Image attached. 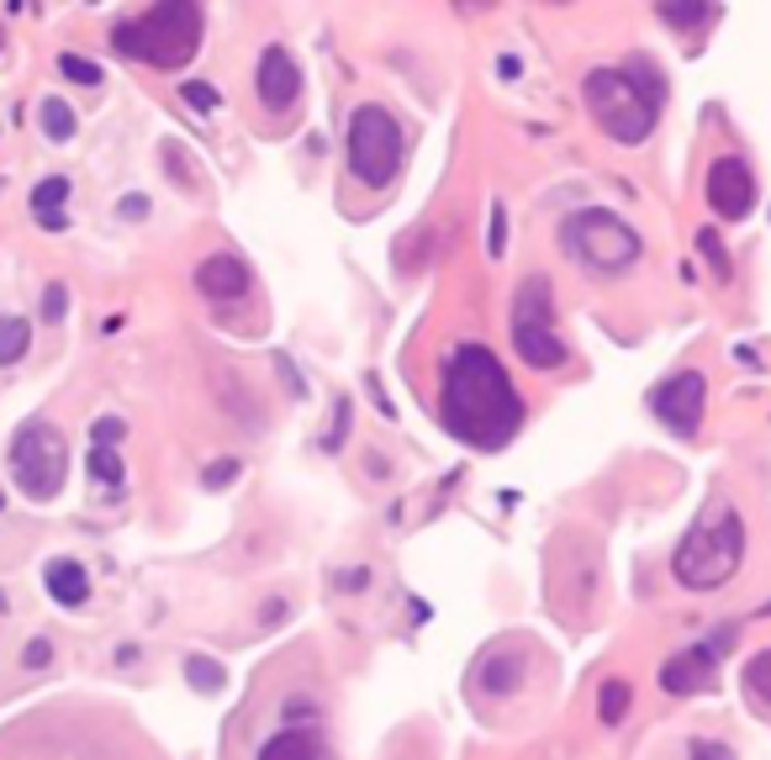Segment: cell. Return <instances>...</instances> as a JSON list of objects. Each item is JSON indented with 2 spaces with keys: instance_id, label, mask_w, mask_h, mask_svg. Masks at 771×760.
<instances>
[{
  "instance_id": "obj_9",
  "label": "cell",
  "mask_w": 771,
  "mask_h": 760,
  "mask_svg": "<svg viewBox=\"0 0 771 760\" xmlns=\"http://www.w3.org/2000/svg\"><path fill=\"white\" fill-rule=\"evenodd\" d=\"M703 401H708V381H703V370H682V375H671V381H660L655 386V417L671 428V434H697V423H703Z\"/></svg>"
},
{
  "instance_id": "obj_1",
  "label": "cell",
  "mask_w": 771,
  "mask_h": 760,
  "mask_svg": "<svg viewBox=\"0 0 771 760\" xmlns=\"http://www.w3.org/2000/svg\"><path fill=\"white\" fill-rule=\"evenodd\" d=\"M439 417L454 439L476 443V449H502L524 428V397L513 391L502 360L487 344H460L445 364V386H439Z\"/></svg>"
},
{
  "instance_id": "obj_5",
  "label": "cell",
  "mask_w": 771,
  "mask_h": 760,
  "mask_svg": "<svg viewBox=\"0 0 771 760\" xmlns=\"http://www.w3.org/2000/svg\"><path fill=\"white\" fill-rule=\"evenodd\" d=\"M561 248H566V259H576L592 275H624L645 259V239L618 211H603V206L570 211L566 228H561Z\"/></svg>"
},
{
  "instance_id": "obj_14",
  "label": "cell",
  "mask_w": 771,
  "mask_h": 760,
  "mask_svg": "<svg viewBox=\"0 0 771 760\" xmlns=\"http://www.w3.org/2000/svg\"><path fill=\"white\" fill-rule=\"evenodd\" d=\"M42 587H48V597H59L64 607H80V602L90 597V570H85L80 561H48Z\"/></svg>"
},
{
  "instance_id": "obj_7",
  "label": "cell",
  "mask_w": 771,
  "mask_h": 760,
  "mask_svg": "<svg viewBox=\"0 0 771 760\" xmlns=\"http://www.w3.org/2000/svg\"><path fill=\"white\" fill-rule=\"evenodd\" d=\"M507 327H513V349L528 370H561L566 364V338L555 327V291L544 275H528L513 296V312H507Z\"/></svg>"
},
{
  "instance_id": "obj_26",
  "label": "cell",
  "mask_w": 771,
  "mask_h": 760,
  "mask_svg": "<svg viewBox=\"0 0 771 760\" xmlns=\"http://www.w3.org/2000/svg\"><path fill=\"white\" fill-rule=\"evenodd\" d=\"M64 307H69V291H64V285H48V291H42V318L59 322L64 318Z\"/></svg>"
},
{
  "instance_id": "obj_29",
  "label": "cell",
  "mask_w": 771,
  "mask_h": 760,
  "mask_svg": "<svg viewBox=\"0 0 771 760\" xmlns=\"http://www.w3.org/2000/svg\"><path fill=\"white\" fill-rule=\"evenodd\" d=\"M48 660H53V644L48 640H33L27 649H22V666H27V671H38V666H48Z\"/></svg>"
},
{
  "instance_id": "obj_25",
  "label": "cell",
  "mask_w": 771,
  "mask_h": 760,
  "mask_svg": "<svg viewBox=\"0 0 771 760\" xmlns=\"http://www.w3.org/2000/svg\"><path fill=\"white\" fill-rule=\"evenodd\" d=\"M59 69H64V80H75V85H101V69L90 59H80V53H64Z\"/></svg>"
},
{
  "instance_id": "obj_33",
  "label": "cell",
  "mask_w": 771,
  "mask_h": 760,
  "mask_svg": "<svg viewBox=\"0 0 771 760\" xmlns=\"http://www.w3.org/2000/svg\"><path fill=\"white\" fill-rule=\"evenodd\" d=\"M0 191H5V180H0Z\"/></svg>"
},
{
  "instance_id": "obj_30",
  "label": "cell",
  "mask_w": 771,
  "mask_h": 760,
  "mask_svg": "<svg viewBox=\"0 0 771 760\" xmlns=\"http://www.w3.org/2000/svg\"><path fill=\"white\" fill-rule=\"evenodd\" d=\"M502 243H507V211L497 206L491 211V254H502Z\"/></svg>"
},
{
  "instance_id": "obj_6",
  "label": "cell",
  "mask_w": 771,
  "mask_h": 760,
  "mask_svg": "<svg viewBox=\"0 0 771 760\" xmlns=\"http://www.w3.org/2000/svg\"><path fill=\"white\" fill-rule=\"evenodd\" d=\"M407 154V132L402 121L391 117L381 101H365L349 112V175L370 185V191H386L402 169Z\"/></svg>"
},
{
  "instance_id": "obj_12",
  "label": "cell",
  "mask_w": 771,
  "mask_h": 760,
  "mask_svg": "<svg viewBox=\"0 0 771 760\" xmlns=\"http://www.w3.org/2000/svg\"><path fill=\"white\" fill-rule=\"evenodd\" d=\"M730 644H734V629H719V634H708V644L671 655L666 671H660V686H666V692H682V697L697 692V686H708V681H714V660L730 655Z\"/></svg>"
},
{
  "instance_id": "obj_13",
  "label": "cell",
  "mask_w": 771,
  "mask_h": 760,
  "mask_svg": "<svg viewBox=\"0 0 771 760\" xmlns=\"http://www.w3.org/2000/svg\"><path fill=\"white\" fill-rule=\"evenodd\" d=\"M196 285H202L206 301H239V296H248V265L239 254H206Z\"/></svg>"
},
{
  "instance_id": "obj_32",
  "label": "cell",
  "mask_w": 771,
  "mask_h": 760,
  "mask_svg": "<svg viewBox=\"0 0 771 760\" xmlns=\"http://www.w3.org/2000/svg\"><path fill=\"white\" fill-rule=\"evenodd\" d=\"M0 607H5V592H0Z\"/></svg>"
},
{
  "instance_id": "obj_20",
  "label": "cell",
  "mask_w": 771,
  "mask_h": 760,
  "mask_svg": "<svg viewBox=\"0 0 771 760\" xmlns=\"http://www.w3.org/2000/svg\"><path fill=\"white\" fill-rule=\"evenodd\" d=\"M745 697L771 713V649L750 655V666H745Z\"/></svg>"
},
{
  "instance_id": "obj_15",
  "label": "cell",
  "mask_w": 771,
  "mask_h": 760,
  "mask_svg": "<svg viewBox=\"0 0 771 760\" xmlns=\"http://www.w3.org/2000/svg\"><path fill=\"white\" fill-rule=\"evenodd\" d=\"M655 11H660V22H666L671 33H682V38H697V33L719 16L714 0H655Z\"/></svg>"
},
{
  "instance_id": "obj_24",
  "label": "cell",
  "mask_w": 771,
  "mask_h": 760,
  "mask_svg": "<svg viewBox=\"0 0 771 760\" xmlns=\"http://www.w3.org/2000/svg\"><path fill=\"white\" fill-rule=\"evenodd\" d=\"M185 677H191L196 692H217V686H222V666L206 660V655H191V660H185Z\"/></svg>"
},
{
  "instance_id": "obj_16",
  "label": "cell",
  "mask_w": 771,
  "mask_h": 760,
  "mask_svg": "<svg viewBox=\"0 0 771 760\" xmlns=\"http://www.w3.org/2000/svg\"><path fill=\"white\" fill-rule=\"evenodd\" d=\"M476 686H481L487 697L513 692V686H518V660H513V649H491L487 660H481V671H476Z\"/></svg>"
},
{
  "instance_id": "obj_27",
  "label": "cell",
  "mask_w": 771,
  "mask_h": 760,
  "mask_svg": "<svg viewBox=\"0 0 771 760\" xmlns=\"http://www.w3.org/2000/svg\"><path fill=\"white\" fill-rule=\"evenodd\" d=\"M123 417H95V428H90V439L95 443H123Z\"/></svg>"
},
{
  "instance_id": "obj_18",
  "label": "cell",
  "mask_w": 771,
  "mask_h": 760,
  "mask_svg": "<svg viewBox=\"0 0 771 760\" xmlns=\"http://www.w3.org/2000/svg\"><path fill=\"white\" fill-rule=\"evenodd\" d=\"M333 745H327L323 734H312V729H285V734H275V739H265L259 745V756H327Z\"/></svg>"
},
{
  "instance_id": "obj_10",
  "label": "cell",
  "mask_w": 771,
  "mask_h": 760,
  "mask_svg": "<svg viewBox=\"0 0 771 760\" xmlns=\"http://www.w3.org/2000/svg\"><path fill=\"white\" fill-rule=\"evenodd\" d=\"M708 206L724 222L750 217V206H756V175H750V164L740 159V154L714 159V169H708Z\"/></svg>"
},
{
  "instance_id": "obj_22",
  "label": "cell",
  "mask_w": 771,
  "mask_h": 760,
  "mask_svg": "<svg viewBox=\"0 0 771 760\" xmlns=\"http://www.w3.org/2000/svg\"><path fill=\"white\" fill-rule=\"evenodd\" d=\"M629 697H634V692H629V681H603V697H597V719L603 723H624V713H629Z\"/></svg>"
},
{
  "instance_id": "obj_23",
  "label": "cell",
  "mask_w": 771,
  "mask_h": 760,
  "mask_svg": "<svg viewBox=\"0 0 771 760\" xmlns=\"http://www.w3.org/2000/svg\"><path fill=\"white\" fill-rule=\"evenodd\" d=\"M90 476L101 486H117L123 480V460H117V443H95L90 449Z\"/></svg>"
},
{
  "instance_id": "obj_3",
  "label": "cell",
  "mask_w": 771,
  "mask_h": 760,
  "mask_svg": "<svg viewBox=\"0 0 771 760\" xmlns=\"http://www.w3.org/2000/svg\"><path fill=\"white\" fill-rule=\"evenodd\" d=\"M740 565H745V523H740L730 502H708L682 533L671 570H677V581L688 592H719V587L734 581Z\"/></svg>"
},
{
  "instance_id": "obj_19",
  "label": "cell",
  "mask_w": 771,
  "mask_h": 760,
  "mask_svg": "<svg viewBox=\"0 0 771 760\" xmlns=\"http://www.w3.org/2000/svg\"><path fill=\"white\" fill-rule=\"evenodd\" d=\"M38 127L53 138V143H69L75 138V127H80V117L69 112V101H59V95H48L38 106Z\"/></svg>"
},
{
  "instance_id": "obj_11",
  "label": "cell",
  "mask_w": 771,
  "mask_h": 760,
  "mask_svg": "<svg viewBox=\"0 0 771 760\" xmlns=\"http://www.w3.org/2000/svg\"><path fill=\"white\" fill-rule=\"evenodd\" d=\"M254 95H259V106H265V112H275V117H285V112L301 101V69H296V59L285 53L281 42H270V48L259 53Z\"/></svg>"
},
{
  "instance_id": "obj_2",
  "label": "cell",
  "mask_w": 771,
  "mask_h": 760,
  "mask_svg": "<svg viewBox=\"0 0 771 760\" xmlns=\"http://www.w3.org/2000/svg\"><path fill=\"white\" fill-rule=\"evenodd\" d=\"M587 112L608 132L613 143L634 149L655 132L660 101H666V80L650 64H629V69H592L587 75Z\"/></svg>"
},
{
  "instance_id": "obj_8",
  "label": "cell",
  "mask_w": 771,
  "mask_h": 760,
  "mask_svg": "<svg viewBox=\"0 0 771 760\" xmlns=\"http://www.w3.org/2000/svg\"><path fill=\"white\" fill-rule=\"evenodd\" d=\"M64 471H69V449L59 439V428H48V423L16 428V439H11V480L22 486V497L53 502L64 491Z\"/></svg>"
},
{
  "instance_id": "obj_31",
  "label": "cell",
  "mask_w": 771,
  "mask_h": 760,
  "mask_svg": "<svg viewBox=\"0 0 771 760\" xmlns=\"http://www.w3.org/2000/svg\"><path fill=\"white\" fill-rule=\"evenodd\" d=\"M233 471H239L233 460H222V465H211V476H206V486H228V480H233Z\"/></svg>"
},
{
  "instance_id": "obj_21",
  "label": "cell",
  "mask_w": 771,
  "mask_h": 760,
  "mask_svg": "<svg viewBox=\"0 0 771 760\" xmlns=\"http://www.w3.org/2000/svg\"><path fill=\"white\" fill-rule=\"evenodd\" d=\"M27 344H33V327H27V318H0V364H16L22 355H27Z\"/></svg>"
},
{
  "instance_id": "obj_28",
  "label": "cell",
  "mask_w": 771,
  "mask_h": 760,
  "mask_svg": "<svg viewBox=\"0 0 771 760\" xmlns=\"http://www.w3.org/2000/svg\"><path fill=\"white\" fill-rule=\"evenodd\" d=\"M180 95H185L196 112H211V106H217V90H211V85H202V80H191L185 90H180Z\"/></svg>"
},
{
  "instance_id": "obj_4",
  "label": "cell",
  "mask_w": 771,
  "mask_h": 760,
  "mask_svg": "<svg viewBox=\"0 0 771 760\" xmlns=\"http://www.w3.org/2000/svg\"><path fill=\"white\" fill-rule=\"evenodd\" d=\"M206 16L202 0H154L138 22H123L112 42L123 59H138V64H154V69H185L202 48Z\"/></svg>"
},
{
  "instance_id": "obj_17",
  "label": "cell",
  "mask_w": 771,
  "mask_h": 760,
  "mask_svg": "<svg viewBox=\"0 0 771 760\" xmlns=\"http://www.w3.org/2000/svg\"><path fill=\"white\" fill-rule=\"evenodd\" d=\"M64 196H69V180H64V175L42 180L38 191H33V217H38L42 228H53V233L69 222V217H64Z\"/></svg>"
}]
</instances>
